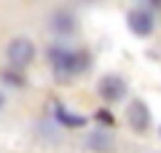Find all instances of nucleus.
Segmentation results:
<instances>
[{"label":"nucleus","mask_w":161,"mask_h":153,"mask_svg":"<svg viewBox=\"0 0 161 153\" xmlns=\"http://www.w3.org/2000/svg\"><path fill=\"white\" fill-rule=\"evenodd\" d=\"M48 59H51V67L59 78H73V75L83 73L89 67V59L83 51H70V48H62V46H51Z\"/></svg>","instance_id":"obj_1"},{"label":"nucleus","mask_w":161,"mask_h":153,"mask_svg":"<svg viewBox=\"0 0 161 153\" xmlns=\"http://www.w3.org/2000/svg\"><path fill=\"white\" fill-rule=\"evenodd\" d=\"M6 57H8V65L14 70H24L35 62V43L19 35V38H14L6 46Z\"/></svg>","instance_id":"obj_2"},{"label":"nucleus","mask_w":161,"mask_h":153,"mask_svg":"<svg viewBox=\"0 0 161 153\" xmlns=\"http://www.w3.org/2000/svg\"><path fill=\"white\" fill-rule=\"evenodd\" d=\"M97 91L99 97H102L108 105H113V102H121L124 97H126V81L121 78V75H102L97 83Z\"/></svg>","instance_id":"obj_3"},{"label":"nucleus","mask_w":161,"mask_h":153,"mask_svg":"<svg viewBox=\"0 0 161 153\" xmlns=\"http://www.w3.org/2000/svg\"><path fill=\"white\" fill-rule=\"evenodd\" d=\"M126 124L132 126L134 132H140V134H145V132L150 129V124H153V116H150V108L145 105L142 99H132L126 108Z\"/></svg>","instance_id":"obj_4"},{"label":"nucleus","mask_w":161,"mask_h":153,"mask_svg":"<svg viewBox=\"0 0 161 153\" xmlns=\"http://www.w3.org/2000/svg\"><path fill=\"white\" fill-rule=\"evenodd\" d=\"M126 24L137 38H148L153 32V27H156V19H153V14L148 8H132L129 16H126Z\"/></svg>","instance_id":"obj_5"},{"label":"nucleus","mask_w":161,"mask_h":153,"mask_svg":"<svg viewBox=\"0 0 161 153\" xmlns=\"http://www.w3.org/2000/svg\"><path fill=\"white\" fill-rule=\"evenodd\" d=\"M51 27H54V32H59V35H70L75 30V19L70 16L67 11H59V14L51 16Z\"/></svg>","instance_id":"obj_6"},{"label":"nucleus","mask_w":161,"mask_h":153,"mask_svg":"<svg viewBox=\"0 0 161 153\" xmlns=\"http://www.w3.org/2000/svg\"><path fill=\"white\" fill-rule=\"evenodd\" d=\"M57 121L67 129H80V126H86V118L83 116H75V113H67L62 105H57Z\"/></svg>","instance_id":"obj_7"},{"label":"nucleus","mask_w":161,"mask_h":153,"mask_svg":"<svg viewBox=\"0 0 161 153\" xmlns=\"http://www.w3.org/2000/svg\"><path fill=\"white\" fill-rule=\"evenodd\" d=\"M86 142H89V148H92V150H108V148H110V137L102 134V132H94Z\"/></svg>","instance_id":"obj_8"},{"label":"nucleus","mask_w":161,"mask_h":153,"mask_svg":"<svg viewBox=\"0 0 161 153\" xmlns=\"http://www.w3.org/2000/svg\"><path fill=\"white\" fill-rule=\"evenodd\" d=\"M3 78H6V83H14V86H24V78L22 75H16V73H3Z\"/></svg>","instance_id":"obj_9"},{"label":"nucleus","mask_w":161,"mask_h":153,"mask_svg":"<svg viewBox=\"0 0 161 153\" xmlns=\"http://www.w3.org/2000/svg\"><path fill=\"white\" fill-rule=\"evenodd\" d=\"M97 118H99V121H105V126H110V124H113V116H110V113H105V110H99V113H97Z\"/></svg>","instance_id":"obj_10"},{"label":"nucleus","mask_w":161,"mask_h":153,"mask_svg":"<svg viewBox=\"0 0 161 153\" xmlns=\"http://www.w3.org/2000/svg\"><path fill=\"white\" fill-rule=\"evenodd\" d=\"M6 108V94H3V91H0V110Z\"/></svg>","instance_id":"obj_11"},{"label":"nucleus","mask_w":161,"mask_h":153,"mask_svg":"<svg viewBox=\"0 0 161 153\" xmlns=\"http://www.w3.org/2000/svg\"><path fill=\"white\" fill-rule=\"evenodd\" d=\"M158 134H161V126H158Z\"/></svg>","instance_id":"obj_12"}]
</instances>
